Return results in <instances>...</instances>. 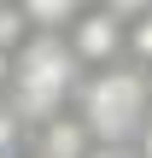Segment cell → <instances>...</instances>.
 <instances>
[{
	"instance_id": "obj_3",
	"label": "cell",
	"mask_w": 152,
	"mask_h": 158,
	"mask_svg": "<svg viewBox=\"0 0 152 158\" xmlns=\"http://www.w3.org/2000/svg\"><path fill=\"white\" fill-rule=\"evenodd\" d=\"M70 35V47H76V59L94 70V64H117L123 59V41H129V23L117 18V12H105L100 0H88L82 6V18L64 29Z\"/></svg>"
},
{
	"instance_id": "obj_7",
	"label": "cell",
	"mask_w": 152,
	"mask_h": 158,
	"mask_svg": "<svg viewBox=\"0 0 152 158\" xmlns=\"http://www.w3.org/2000/svg\"><path fill=\"white\" fill-rule=\"evenodd\" d=\"M123 59H135L141 70H152V12L129 18V41H123Z\"/></svg>"
},
{
	"instance_id": "obj_10",
	"label": "cell",
	"mask_w": 152,
	"mask_h": 158,
	"mask_svg": "<svg viewBox=\"0 0 152 158\" xmlns=\"http://www.w3.org/2000/svg\"><path fill=\"white\" fill-rule=\"evenodd\" d=\"M82 158H135V147H100V141H94Z\"/></svg>"
},
{
	"instance_id": "obj_14",
	"label": "cell",
	"mask_w": 152,
	"mask_h": 158,
	"mask_svg": "<svg viewBox=\"0 0 152 158\" xmlns=\"http://www.w3.org/2000/svg\"><path fill=\"white\" fill-rule=\"evenodd\" d=\"M146 12H152V0H146Z\"/></svg>"
},
{
	"instance_id": "obj_8",
	"label": "cell",
	"mask_w": 152,
	"mask_h": 158,
	"mask_svg": "<svg viewBox=\"0 0 152 158\" xmlns=\"http://www.w3.org/2000/svg\"><path fill=\"white\" fill-rule=\"evenodd\" d=\"M29 35V18H23V6L18 0H0V47H18Z\"/></svg>"
},
{
	"instance_id": "obj_12",
	"label": "cell",
	"mask_w": 152,
	"mask_h": 158,
	"mask_svg": "<svg viewBox=\"0 0 152 158\" xmlns=\"http://www.w3.org/2000/svg\"><path fill=\"white\" fill-rule=\"evenodd\" d=\"M6 82H12V47H0V94H6Z\"/></svg>"
},
{
	"instance_id": "obj_5",
	"label": "cell",
	"mask_w": 152,
	"mask_h": 158,
	"mask_svg": "<svg viewBox=\"0 0 152 158\" xmlns=\"http://www.w3.org/2000/svg\"><path fill=\"white\" fill-rule=\"evenodd\" d=\"M18 6H23L29 29H70V23L82 18L88 0H18Z\"/></svg>"
},
{
	"instance_id": "obj_2",
	"label": "cell",
	"mask_w": 152,
	"mask_h": 158,
	"mask_svg": "<svg viewBox=\"0 0 152 158\" xmlns=\"http://www.w3.org/2000/svg\"><path fill=\"white\" fill-rule=\"evenodd\" d=\"M76 117L88 123V135L100 147H135L141 123L152 117V82L135 59L117 64H94L76 88Z\"/></svg>"
},
{
	"instance_id": "obj_13",
	"label": "cell",
	"mask_w": 152,
	"mask_h": 158,
	"mask_svg": "<svg viewBox=\"0 0 152 158\" xmlns=\"http://www.w3.org/2000/svg\"><path fill=\"white\" fill-rule=\"evenodd\" d=\"M18 158H41V152H35V147H23V152H18Z\"/></svg>"
},
{
	"instance_id": "obj_6",
	"label": "cell",
	"mask_w": 152,
	"mask_h": 158,
	"mask_svg": "<svg viewBox=\"0 0 152 158\" xmlns=\"http://www.w3.org/2000/svg\"><path fill=\"white\" fill-rule=\"evenodd\" d=\"M23 147H29V123H23V117H18V106L0 94V158H18Z\"/></svg>"
},
{
	"instance_id": "obj_1",
	"label": "cell",
	"mask_w": 152,
	"mask_h": 158,
	"mask_svg": "<svg viewBox=\"0 0 152 158\" xmlns=\"http://www.w3.org/2000/svg\"><path fill=\"white\" fill-rule=\"evenodd\" d=\"M82 76H88V64L76 59V47H70L64 29H29V35L12 47V82H6V100L18 106L23 123H41V117L76 106Z\"/></svg>"
},
{
	"instance_id": "obj_15",
	"label": "cell",
	"mask_w": 152,
	"mask_h": 158,
	"mask_svg": "<svg viewBox=\"0 0 152 158\" xmlns=\"http://www.w3.org/2000/svg\"><path fill=\"white\" fill-rule=\"evenodd\" d=\"M146 82H152V70H146Z\"/></svg>"
},
{
	"instance_id": "obj_4",
	"label": "cell",
	"mask_w": 152,
	"mask_h": 158,
	"mask_svg": "<svg viewBox=\"0 0 152 158\" xmlns=\"http://www.w3.org/2000/svg\"><path fill=\"white\" fill-rule=\"evenodd\" d=\"M29 147H35L41 158H82L88 147H94V135H88V123L76 117V106H64V111L29 123Z\"/></svg>"
},
{
	"instance_id": "obj_11",
	"label": "cell",
	"mask_w": 152,
	"mask_h": 158,
	"mask_svg": "<svg viewBox=\"0 0 152 158\" xmlns=\"http://www.w3.org/2000/svg\"><path fill=\"white\" fill-rule=\"evenodd\" d=\"M135 158H152V117L141 123V135H135Z\"/></svg>"
},
{
	"instance_id": "obj_9",
	"label": "cell",
	"mask_w": 152,
	"mask_h": 158,
	"mask_svg": "<svg viewBox=\"0 0 152 158\" xmlns=\"http://www.w3.org/2000/svg\"><path fill=\"white\" fill-rule=\"evenodd\" d=\"M100 6H105V12H117V18H123V23H129V18H141V12H146V0H100Z\"/></svg>"
}]
</instances>
